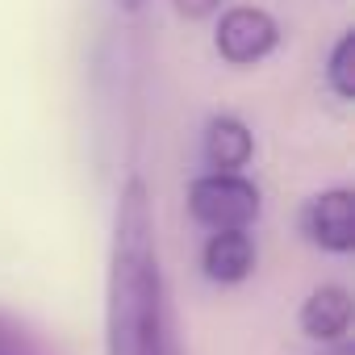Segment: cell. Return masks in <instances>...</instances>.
<instances>
[{
	"label": "cell",
	"instance_id": "cell-1",
	"mask_svg": "<svg viewBox=\"0 0 355 355\" xmlns=\"http://www.w3.org/2000/svg\"><path fill=\"white\" fill-rule=\"evenodd\" d=\"M109 355H184L159 276L150 201L138 180L125 184L117 205L109 272Z\"/></svg>",
	"mask_w": 355,
	"mask_h": 355
},
{
	"label": "cell",
	"instance_id": "cell-2",
	"mask_svg": "<svg viewBox=\"0 0 355 355\" xmlns=\"http://www.w3.org/2000/svg\"><path fill=\"white\" fill-rule=\"evenodd\" d=\"M189 209L209 230H247L259 218V189L239 171H209L193 180Z\"/></svg>",
	"mask_w": 355,
	"mask_h": 355
},
{
	"label": "cell",
	"instance_id": "cell-3",
	"mask_svg": "<svg viewBox=\"0 0 355 355\" xmlns=\"http://www.w3.org/2000/svg\"><path fill=\"white\" fill-rule=\"evenodd\" d=\"M276 38H280L276 21H272L263 9H255V5H239V9H230V13L218 21V51H222V59L234 63V67L259 63V59L276 46Z\"/></svg>",
	"mask_w": 355,
	"mask_h": 355
},
{
	"label": "cell",
	"instance_id": "cell-4",
	"mask_svg": "<svg viewBox=\"0 0 355 355\" xmlns=\"http://www.w3.org/2000/svg\"><path fill=\"white\" fill-rule=\"evenodd\" d=\"M305 230L326 251H351L355 247V205H351V193L347 189L322 193L305 209Z\"/></svg>",
	"mask_w": 355,
	"mask_h": 355
},
{
	"label": "cell",
	"instance_id": "cell-5",
	"mask_svg": "<svg viewBox=\"0 0 355 355\" xmlns=\"http://www.w3.org/2000/svg\"><path fill=\"white\" fill-rule=\"evenodd\" d=\"M347 326H351V293L338 288V284H322L301 305V330L318 343H330V338L347 334Z\"/></svg>",
	"mask_w": 355,
	"mask_h": 355
},
{
	"label": "cell",
	"instance_id": "cell-6",
	"mask_svg": "<svg viewBox=\"0 0 355 355\" xmlns=\"http://www.w3.org/2000/svg\"><path fill=\"white\" fill-rule=\"evenodd\" d=\"M201 259H205V272L214 280L234 284V280H243L255 268V243H251L247 230H214Z\"/></svg>",
	"mask_w": 355,
	"mask_h": 355
},
{
	"label": "cell",
	"instance_id": "cell-7",
	"mask_svg": "<svg viewBox=\"0 0 355 355\" xmlns=\"http://www.w3.org/2000/svg\"><path fill=\"white\" fill-rule=\"evenodd\" d=\"M205 159L214 171H239L251 159V134L234 117H218L205 134Z\"/></svg>",
	"mask_w": 355,
	"mask_h": 355
},
{
	"label": "cell",
	"instance_id": "cell-8",
	"mask_svg": "<svg viewBox=\"0 0 355 355\" xmlns=\"http://www.w3.org/2000/svg\"><path fill=\"white\" fill-rule=\"evenodd\" d=\"M347 55H351V34H343L338 38V46H334V59H330V84H334V92L347 101L355 88H351V76H347Z\"/></svg>",
	"mask_w": 355,
	"mask_h": 355
},
{
	"label": "cell",
	"instance_id": "cell-9",
	"mask_svg": "<svg viewBox=\"0 0 355 355\" xmlns=\"http://www.w3.org/2000/svg\"><path fill=\"white\" fill-rule=\"evenodd\" d=\"M0 355H42V347H38L26 330L0 322Z\"/></svg>",
	"mask_w": 355,
	"mask_h": 355
},
{
	"label": "cell",
	"instance_id": "cell-10",
	"mask_svg": "<svg viewBox=\"0 0 355 355\" xmlns=\"http://www.w3.org/2000/svg\"><path fill=\"white\" fill-rule=\"evenodd\" d=\"M175 9H180L184 17H205L218 9V0H175Z\"/></svg>",
	"mask_w": 355,
	"mask_h": 355
},
{
	"label": "cell",
	"instance_id": "cell-11",
	"mask_svg": "<svg viewBox=\"0 0 355 355\" xmlns=\"http://www.w3.org/2000/svg\"><path fill=\"white\" fill-rule=\"evenodd\" d=\"M121 5H125V9H138V5H142V0H121Z\"/></svg>",
	"mask_w": 355,
	"mask_h": 355
}]
</instances>
